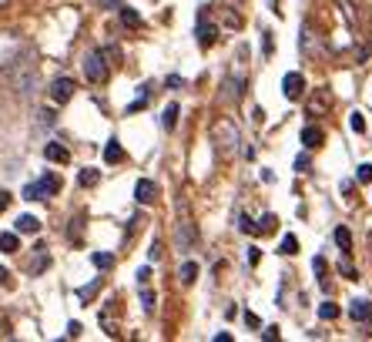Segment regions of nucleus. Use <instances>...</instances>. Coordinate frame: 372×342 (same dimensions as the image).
Wrapping results in <instances>:
<instances>
[{
    "label": "nucleus",
    "mask_w": 372,
    "mask_h": 342,
    "mask_svg": "<svg viewBox=\"0 0 372 342\" xmlns=\"http://www.w3.org/2000/svg\"><path fill=\"white\" fill-rule=\"evenodd\" d=\"M17 232L20 235H37L41 232V221H37L34 215H20L17 218Z\"/></svg>",
    "instance_id": "12"
},
{
    "label": "nucleus",
    "mask_w": 372,
    "mask_h": 342,
    "mask_svg": "<svg viewBox=\"0 0 372 342\" xmlns=\"http://www.w3.org/2000/svg\"><path fill=\"white\" fill-rule=\"evenodd\" d=\"M295 168H298V171H309V168H312V161H309L305 155H298V158H295Z\"/></svg>",
    "instance_id": "32"
},
{
    "label": "nucleus",
    "mask_w": 372,
    "mask_h": 342,
    "mask_svg": "<svg viewBox=\"0 0 372 342\" xmlns=\"http://www.w3.org/2000/svg\"><path fill=\"white\" fill-rule=\"evenodd\" d=\"M121 11V20H124V27H141V17L131 11V7H118Z\"/></svg>",
    "instance_id": "19"
},
{
    "label": "nucleus",
    "mask_w": 372,
    "mask_h": 342,
    "mask_svg": "<svg viewBox=\"0 0 372 342\" xmlns=\"http://www.w3.org/2000/svg\"><path fill=\"white\" fill-rule=\"evenodd\" d=\"M262 339H265V342H272V339H279V326H265V332H262Z\"/></svg>",
    "instance_id": "31"
},
{
    "label": "nucleus",
    "mask_w": 372,
    "mask_h": 342,
    "mask_svg": "<svg viewBox=\"0 0 372 342\" xmlns=\"http://www.w3.org/2000/svg\"><path fill=\"white\" fill-rule=\"evenodd\" d=\"M91 262L97 265V268H111V265H114V255H111V252H94Z\"/></svg>",
    "instance_id": "21"
},
{
    "label": "nucleus",
    "mask_w": 372,
    "mask_h": 342,
    "mask_svg": "<svg viewBox=\"0 0 372 342\" xmlns=\"http://www.w3.org/2000/svg\"><path fill=\"white\" fill-rule=\"evenodd\" d=\"M279 252H282V255H295V252H298V242H295V235H285V238H282Z\"/></svg>",
    "instance_id": "22"
},
{
    "label": "nucleus",
    "mask_w": 372,
    "mask_h": 342,
    "mask_svg": "<svg viewBox=\"0 0 372 342\" xmlns=\"http://www.w3.org/2000/svg\"><path fill=\"white\" fill-rule=\"evenodd\" d=\"M238 228H242V232H248V235H252V232H255V221H252V218H248V215H242V218H238Z\"/></svg>",
    "instance_id": "29"
},
{
    "label": "nucleus",
    "mask_w": 372,
    "mask_h": 342,
    "mask_svg": "<svg viewBox=\"0 0 372 342\" xmlns=\"http://www.w3.org/2000/svg\"><path fill=\"white\" fill-rule=\"evenodd\" d=\"M78 182H81V188H94L97 182H101V171L84 168V171H81V178H78Z\"/></svg>",
    "instance_id": "17"
},
{
    "label": "nucleus",
    "mask_w": 372,
    "mask_h": 342,
    "mask_svg": "<svg viewBox=\"0 0 372 342\" xmlns=\"http://www.w3.org/2000/svg\"><path fill=\"white\" fill-rule=\"evenodd\" d=\"M322 111H329V91H315L309 97V114L312 118H319Z\"/></svg>",
    "instance_id": "8"
},
{
    "label": "nucleus",
    "mask_w": 372,
    "mask_h": 342,
    "mask_svg": "<svg viewBox=\"0 0 372 342\" xmlns=\"http://www.w3.org/2000/svg\"><path fill=\"white\" fill-rule=\"evenodd\" d=\"M17 249H20L17 232H4V235H0V252H17Z\"/></svg>",
    "instance_id": "16"
},
{
    "label": "nucleus",
    "mask_w": 372,
    "mask_h": 342,
    "mask_svg": "<svg viewBox=\"0 0 372 342\" xmlns=\"http://www.w3.org/2000/svg\"><path fill=\"white\" fill-rule=\"evenodd\" d=\"M141 302H144V312H155V292L151 289H141Z\"/></svg>",
    "instance_id": "27"
},
{
    "label": "nucleus",
    "mask_w": 372,
    "mask_h": 342,
    "mask_svg": "<svg viewBox=\"0 0 372 342\" xmlns=\"http://www.w3.org/2000/svg\"><path fill=\"white\" fill-rule=\"evenodd\" d=\"M302 144H305V148H319V144H322V128H315V125L302 128Z\"/></svg>",
    "instance_id": "11"
},
{
    "label": "nucleus",
    "mask_w": 372,
    "mask_h": 342,
    "mask_svg": "<svg viewBox=\"0 0 372 342\" xmlns=\"http://www.w3.org/2000/svg\"><path fill=\"white\" fill-rule=\"evenodd\" d=\"M24 198H27V202H41V198H44V191H41V185L34 182V185L24 188Z\"/></svg>",
    "instance_id": "25"
},
{
    "label": "nucleus",
    "mask_w": 372,
    "mask_h": 342,
    "mask_svg": "<svg viewBox=\"0 0 372 342\" xmlns=\"http://www.w3.org/2000/svg\"><path fill=\"white\" fill-rule=\"evenodd\" d=\"M275 225H279V218H275V215H265L262 225H255V232H265V235H268V232H275Z\"/></svg>",
    "instance_id": "24"
},
{
    "label": "nucleus",
    "mask_w": 372,
    "mask_h": 342,
    "mask_svg": "<svg viewBox=\"0 0 372 342\" xmlns=\"http://www.w3.org/2000/svg\"><path fill=\"white\" fill-rule=\"evenodd\" d=\"M161 125L168 128V131L178 125V104H168V108H165V114H161Z\"/></svg>",
    "instance_id": "18"
},
{
    "label": "nucleus",
    "mask_w": 372,
    "mask_h": 342,
    "mask_svg": "<svg viewBox=\"0 0 372 342\" xmlns=\"http://www.w3.org/2000/svg\"><path fill=\"white\" fill-rule=\"evenodd\" d=\"M37 185H41V191H44V198H47V195H57V191H61V178H57L54 171H47Z\"/></svg>",
    "instance_id": "10"
},
{
    "label": "nucleus",
    "mask_w": 372,
    "mask_h": 342,
    "mask_svg": "<svg viewBox=\"0 0 372 342\" xmlns=\"http://www.w3.org/2000/svg\"><path fill=\"white\" fill-rule=\"evenodd\" d=\"M67 336H71V339H78V336H81V322H71V326H67Z\"/></svg>",
    "instance_id": "35"
},
{
    "label": "nucleus",
    "mask_w": 372,
    "mask_h": 342,
    "mask_svg": "<svg viewBox=\"0 0 372 342\" xmlns=\"http://www.w3.org/2000/svg\"><path fill=\"white\" fill-rule=\"evenodd\" d=\"M7 279H11V275H7V268L0 265V285H7Z\"/></svg>",
    "instance_id": "40"
},
{
    "label": "nucleus",
    "mask_w": 372,
    "mask_h": 342,
    "mask_svg": "<svg viewBox=\"0 0 372 342\" xmlns=\"http://www.w3.org/2000/svg\"><path fill=\"white\" fill-rule=\"evenodd\" d=\"M97 4H104V7H111V11H114V7H121V0H97Z\"/></svg>",
    "instance_id": "39"
},
{
    "label": "nucleus",
    "mask_w": 372,
    "mask_h": 342,
    "mask_svg": "<svg viewBox=\"0 0 372 342\" xmlns=\"http://www.w3.org/2000/svg\"><path fill=\"white\" fill-rule=\"evenodd\" d=\"M135 198H138V205H151L158 198V185L151 178H141L138 185H135Z\"/></svg>",
    "instance_id": "5"
},
{
    "label": "nucleus",
    "mask_w": 372,
    "mask_h": 342,
    "mask_svg": "<svg viewBox=\"0 0 372 342\" xmlns=\"http://www.w3.org/2000/svg\"><path fill=\"white\" fill-rule=\"evenodd\" d=\"M148 279H151V268H138V285H148Z\"/></svg>",
    "instance_id": "34"
},
{
    "label": "nucleus",
    "mask_w": 372,
    "mask_h": 342,
    "mask_svg": "<svg viewBox=\"0 0 372 342\" xmlns=\"http://www.w3.org/2000/svg\"><path fill=\"white\" fill-rule=\"evenodd\" d=\"M178 279H181V285H191V282L198 279V265H195V262H185L181 268H178Z\"/></svg>",
    "instance_id": "15"
},
{
    "label": "nucleus",
    "mask_w": 372,
    "mask_h": 342,
    "mask_svg": "<svg viewBox=\"0 0 372 342\" xmlns=\"http://www.w3.org/2000/svg\"><path fill=\"white\" fill-rule=\"evenodd\" d=\"M104 161H108V165H118V161H124V148L118 144V141H108V148H104Z\"/></svg>",
    "instance_id": "13"
},
{
    "label": "nucleus",
    "mask_w": 372,
    "mask_h": 342,
    "mask_svg": "<svg viewBox=\"0 0 372 342\" xmlns=\"http://www.w3.org/2000/svg\"><path fill=\"white\" fill-rule=\"evenodd\" d=\"M248 262H252V265H259V249H255V245L248 249Z\"/></svg>",
    "instance_id": "38"
},
{
    "label": "nucleus",
    "mask_w": 372,
    "mask_h": 342,
    "mask_svg": "<svg viewBox=\"0 0 372 342\" xmlns=\"http://www.w3.org/2000/svg\"><path fill=\"white\" fill-rule=\"evenodd\" d=\"M319 315H322V319H336V315H339V306H336V302H322V306H319Z\"/></svg>",
    "instance_id": "26"
},
{
    "label": "nucleus",
    "mask_w": 372,
    "mask_h": 342,
    "mask_svg": "<svg viewBox=\"0 0 372 342\" xmlns=\"http://www.w3.org/2000/svg\"><path fill=\"white\" fill-rule=\"evenodd\" d=\"M148 255H151V262H158V259H161V245H158V242H155V245H151V252H148Z\"/></svg>",
    "instance_id": "37"
},
{
    "label": "nucleus",
    "mask_w": 372,
    "mask_h": 342,
    "mask_svg": "<svg viewBox=\"0 0 372 342\" xmlns=\"http://www.w3.org/2000/svg\"><path fill=\"white\" fill-rule=\"evenodd\" d=\"M212 138H215V148H218V155H221V158H232L235 155V144H242V141H238L235 125H232V121H225V118L212 128Z\"/></svg>",
    "instance_id": "1"
},
{
    "label": "nucleus",
    "mask_w": 372,
    "mask_h": 342,
    "mask_svg": "<svg viewBox=\"0 0 372 342\" xmlns=\"http://www.w3.org/2000/svg\"><path fill=\"white\" fill-rule=\"evenodd\" d=\"M34 252H37V255H34V262H31V272L34 275H41L47 265H50V255H47V249H34Z\"/></svg>",
    "instance_id": "14"
},
{
    "label": "nucleus",
    "mask_w": 372,
    "mask_h": 342,
    "mask_svg": "<svg viewBox=\"0 0 372 342\" xmlns=\"http://www.w3.org/2000/svg\"><path fill=\"white\" fill-rule=\"evenodd\" d=\"M0 4H7V0H0Z\"/></svg>",
    "instance_id": "41"
},
{
    "label": "nucleus",
    "mask_w": 372,
    "mask_h": 342,
    "mask_svg": "<svg viewBox=\"0 0 372 342\" xmlns=\"http://www.w3.org/2000/svg\"><path fill=\"white\" fill-rule=\"evenodd\" d=\"M74 91H78V88H74V81L71 78H57V81H50V101H54V104H67V101H71V97H74Z\"/></svg>",
    "instance_id": "3"
},
{
    "label": "nucleus",
    "mask_w": 372,
    "mask_h": 342,
    "mask_svg": "<svg viewBox=\"0 0 372 342\" xmlns=\"http://www.w3.org/2000/svg\"><path fill=\"white\" fill-rule=\"evenodd\" d=\"M195 37H198V44H202V47H212L218 41V27H215V24H208V20L202 17V20H198V31H195Z\"/></svg>",
    "instance_id": "7"
},
{
    "label": "nucleus",
    "mask_w": 372,
    "mask_h": 342,
    "mask_svg": "<svg viewBox=\"0 0 372 342\" xmlns=\"http://www.w3.org/2000/svg\"><path fill=\"white\" fill-rule=\"evenodd\" d=\"M7 205H11V195H7V191L0 188V212H7Z\"/></svg>",
    "instance_id": "36"
},
{
    "label": "nucleus",
    "mask_w": 372,
    "mask_h": 342,
    "mask_svg": "<svg viewBox=\"0 0 372 342\" xmlns=\"http://www.w3.org/2000/svg\"><path fill=\"white\" fill-rule=\"evenodd\" d=\"M356 178H359V182H372V165H359Z\"/></svg>",
    "instance_id": "28"
},
{
    "label": "nucleus",
    "mask_w": 372,
    "mask_h": 342,
    "mask_svg": "<svg viewBox=\"0 0 372 342\" xmlns=\"http://www.w3.org/2000/svg\"><path fill=\"white\" fill-rule=\"evenodd\" d=\"M84 78L91 81V84H104V81H108V64H104V54H101V50H91V54L84 57Z\"/></svg>",
    "instance_id": "2"
},
{
    "label": "nucleus",
    "mask_w": 372,
    "mask_h": 342,
    "mask_svg": "<svg viewBox=\"0 0 372 342\" xmlns=\"http://www.w3.org/2000/svg\"><path fill=\"white\" fill-rule=\"evenodd\" d=\"M97 285H101V282H91V285H84V289H81L78 296H81V299H91L94 292H97Z\"/></svg>",
    "instance_id": "30"
},
{
    "label": "nucleus",
    "mask_w": 372,
    "mask_h": 342,
    "mask_svg": "<svg viewBox=\"0 0 372 342\" xmlns=\"http://www.w3.org/2000/svg\"><path fill=\"white\" fill-rule=\"evenodd\" d=\"M282 91H285L289 101H298V97L305 94V81H302V74H298V71H289V74L282 78Z\"/></svg>",
    "instance_id": "4"
},
{
    "label": "nucleus",
    "mask_w": 372,
    "mask_h": 342,
    "mask_svg": "<svg viewBox=\"0 0 372 342\" xmlns=\"http://www.w3.org/2000/svg\"><path fill=\"white\" fill-rule=\"evenodd\" d=\"M336 245H339L342 252L352 249V235H349V228H336Z\"/></svg>",
    "instance_id": "20"
},
{
    "label": "nucleus",
    "mask_w": 372,
    "mask_h": 342,
    "mask_svg": "<svg viewBox=\"0 0 372 342\" xmlns=\"http://www.w3.org/2000/svg\"><path fill=\"white\" fill-rule=\"evenodd\" d=\"M349 128H352L356 135H362V131H366V118H362L359 111H352V114H349Z\"/></svg>",
    "instance_id": "23"
},
{
    "label": "nucleus",
    "mask_w": 372,
    "mask_h": 342,
    "mask_svg": "<svg viewBox=\"0 0 372 342\" xmlns=\"http://www.w3.org/2000/svg\"><path fill=\"white\" fill-rule=\"evenodd\" d=\"M349 315H352L356 322H369V319H372V306L366 302V299H359V302L349 306Z\"/></svg>",
    "instance_id": "9"
},
{
    "label": "nucleus",
    "mask_w": 372,
    "mask_h": 342,
    "mask_svg": "<svg viewBox=\"0 0 372 342\" xmlns=\"http://www.w3.org/2000/svg\"><path fill=\"white\" fill-rule=\"evenodd\" d=\"M339 272L342 275H349V279H356V268H352L349 262H339Z\"/></svg>",
    "instance_id": "33"
},
{
    "label": "nucleus",
    "mask_w": 372,
    "mask_h": 342,
    "mask_svg": "<svg viewBox=\"0 0 372 342\" xmlns=\"http://www.w3.org/2000/svg\"><path fill=\"white\" fill-rule=\"evenodd\" d=\"M44 158L50 165H67V161H71V151H67L64 144H57V141H50V144H44Z\"/></svg>",
    "instance_id": "6"
}]
</instances>
